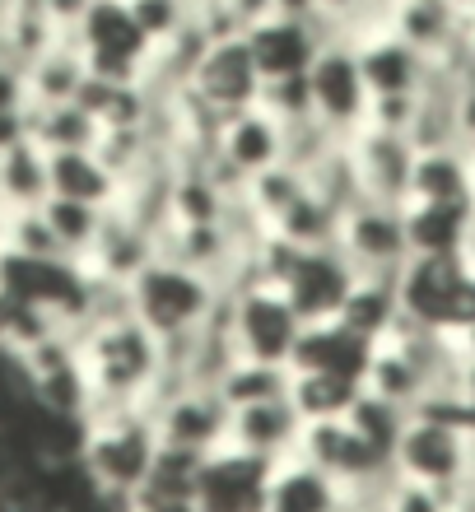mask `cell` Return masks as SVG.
<instances>
[{"label":"cell","instance_id":"6da1fadb","mask_svg":"<svg viewBox=\"0 0 475 512\" xmlns=\"http://www.w3.org/2000/svg\"><path fill=\"white\" fill-rule=\"evenodd\" d=\"M80 359L89 378V415L98 410H150V396L163 378V340L140 317L103 322L80 331Z\"/></svg>","mask_w":475,"mask_h":512},{"label":"cell","instance_id":"7a4b0ae2","mask_svg":"<svg viewBox=\"0 0 475 512\" xmlns=\"http://www.w3.org/2000/svg\"><path fill=\"white\" fill-rule=\"evenodd\" d=\"M163 443L150 410H98L84 419L80 471L108 508H126L145 494Z\"/></svg>","mask_w":475,"mask_h":512},{"label":"cell","instance_id":"3957f363","mask_svg":"<svg viewBox=\"0 0 475 512\" xmlns=\"http://www.w3.org/2000/svg\"><path fill=\"white\" fill-rule=\"evenodd\" d=\"M219 303H224V289H219L215 280L177 266L168 256H159L154 266H145L140 280L131 284V312L150 326L163 345H168V340L196 336L219 312Z\"/></svg>","mask_w":475,"mask_h":512},{"label":"cell","instance_id":"277c9868","mask_svg":"<svg viewBox=\"0 0 475 512\" xmlns=\"http://www.w3.org/2000/svg\"><path fill=\"white\" fill-rule=\"evenodd\" d=\"M224 322H229L238 359H257V364H280V368L294 364L299 340L308 331V322L285 298V289L266 280H247L238 289H224Z\"/></svg>","mask_w":475,"mask_h":512},{"label":"cell","instance_id":"5b68a950","mask_svg":"<svg viewBox=\"0 0 475 512\" xmlns=\"http://www.w3.org/2000/svg\"><path fill=\"white\" fill-rule=\"evenodd\" d=\"M396 475L429 489H457L475 475V419L466 415H410L396 443Z\"/></svg>","mask_w":475,"mask_h":512},{"label":"cell","instance_id":"8992f818","mask_svg":"<svg viewBox=\"0 0 475 512\" xmlns=\"http://www.w3.org/2000/svg\"><path fill=\"white\" fill-rule=\"evenodd\" d=\"M336 247L354 266L359 280H382L396 284L415 261L410 247V224L406 205H382V201H359L350 205L336 224Z\"/></svg>","mask_w":475,"mask_h":512},{"label":"cell","instance_id":"52a82bcc","mask_svg":"<svg viewBox=\"0 0 475 512\" xmlns=\"http://www.w3.org/2000/svg\"><path fill=\"white\" fill-rule=\"evenodd\" d=\"M80 42L89 75L112 84H145V66H150L154 42L140 33L136 14L126 0H94L84 24L70 33Z\"/></svg>","mask_w":475,"mask_h":512},{"label":"cell","instance_id":"ba28073f","mask_svg":"<svg viewBox=\"0 0 475 512\" xmlns=\"http://www.w3.org/2000/svg\"><path fill=\"white\" fill-rule=\"evenodd\" d=\"M308 466H317L322 475H331L345 494H359V489H373L378 480L396 471L392 461L382 457L378 447L368 443L364 433L345 419H322V424H303V438H299V452Z\"/></svg>","mask_w":475,"mask_h":512},{"label":"cell","instance_id":"9c48e42d","mask_svg":"<svg viewBox=\"0 0 475 512\" xmlns=\"http://www.w3.org/2000/svg\"><path fill=\"white\" fill-rule=\"evenodd\" d=\"M150 415L159 443L187 457H215L229 443L233 405L219 396V387H177L150 405Z\"/></svg>","mask_w":475,"mask_h":512},{"label":"cell","instance_id":"30bf717a","mask_svg":"<svg viewBox=\"0 0 475 512\" xmlns=\"http://www.w3.org/2000/svg\"><path fill=\"white\" fill-rule=\"evenodd\" d=\"M215 173L229 182L233 191H243L252 177L271 173L285 163V126L275 122L266 108H247L224 117L215 131V149H210Z\"/></svg>","mask_w":475,"mask_h":512},{"label":"cell","instance_id":"8fae6325","mask_svg":"<svg viewBox=\"0 0 475 512\" xmlns=\"http://www.w3.org/2000/svg\"><path fill=\"white\" fill-rule=\"evenodd\" d=\"M308 89H313V112L331 135L350 140L354 131L368 126V84L359 70V52L350 42H326L322 56L308 70Z\"/></svg>","mask_w":475,"mask_h":512},{"label":"cell","instance_id":"7c38bea8","mask_svg":"<svg viewBox=\"0 0 475 512\" xmlns=\"http://www.w3.org/2000/svg\"><path fill=\"white\" fill-rule=\"evenodd\" d=\"M345 149H350L364 201H382V205L410 201V182H415V163H420V149H415L410 135L364 126V131H354L345 140Z\"/></svg>","mask_w":475,"mask_h":512},{"label":"cell","instance_id":"4fadbf2b","mask_svg":"<svg viewBox=\"0 0 475 512\" xmlns=\"http://www.w3.org/2000/svg\"><path fill=\"white\" fill-rule=\"evenodd\" d=\"M326 42H336L326 14H317V19H285V14H275V19H266L261 28L247 33V47H252V61L261 70V84L308 75Z\"/></svg>","mask_w":475,"mask_h":512},{"label":"cell","instance_id":"5bb4252c","mask_svg":"<svg viewBox=\"0 0 475 512\" xmlns=\"http://www.w3.org/2000/svg\"><path fill=\"white\" fill-rule=\"evenodd\" d=\"M187 89L201 98L205 108L215 112L219 122H224V117H233V112L257 108L261 70H257V61H252L247 38L210 42V52L201 56V66H196V75H191Z\"/></svg>","mask_w":475,"mask_h":512},{"label":"cell","instance_id":"9a60e30c","mask_svg":"<svg viewBox=\"0 0 475 512\" xmlns=\"http://www.w3.org/2000/svg\"><path fill=\"white\" fill-rule=\"evenodd\" d=\"M271 461H257L238 447H219L205 457L201 485H196V512H266L271 494Z\"/></svg>","mask_w":475,"mask_h":512},{"label":"cell","instance_id":"2e32d148","mask_svg":"<svg viewBox=\"0 0 475 512\" xmlns=\"http://www.w3.org/2000/svg\"><path fill=\"white\" fill-rule=\"evenodd\" d=\"M159 261V233L150 229V224H140L136 215H126V210H117L112 205L108 224H103V233H98L94 252L84 256V270L94 275V280H112V284H131L140 280V270L154 266Z\"/></svg>","mask_w":475,"mask_h":512},{"label":"cell","instance_id":"e0dca14e","mask_svg":"<svg viewBox=\"0 0 475 512\" xmlns=\"http://www.w3.org/2000/svg\"><path fill=\"white\" fill-rule=\"evenodd\" d=\"M299 438H303V419L294 410L289 396L280 401H261V405H243L233 410V424H229V443L224 447H238L247 457L257 461H285L299 452Z\"/></svg>","mask_w":475,"mask_h":512},{"label":"cell","instance_id":"ac0fdd59","mask_svg":"<svg viewBox=\"0 0 475 512\" xmlns=\"http://www.w3.org/2000/svg\"><path fill=\"white\" fill-rule=\"evenodd\" d=\"M354 52H359V70L368 84V103L373 98H415L434 75V66L396 33H378V38L359 42Z\"/></svg>","mask_w":475,"mask_h":512},{"label":"cell","instance_id":"d6986e66","mask_svg":"<svg viewBox=\"0 0 475 512\" xmlns=\"http://www.w3.org/2000/svg\"><path fill=\"white\" fill-rule=\"evenodd\" d=\"M368 359H373V340L359 336L354 326L313 322L299 340V354L289 368H313V373H340V378H368Z\"/></svg>","mask_w":475,"mask_h":512},{"label":"cell","instance_id":"ffe728a7","mask_svg":"<svg viewBox=\"0 0 475 512\" xmlns=\"http://www.w3.org/2000/svg\"><path fill=\"white\" fill-rule=\"evenodd\" d=\"M345 508H350V494L331 475H322L303 457L275 461L266 512H345Z\"/></svg>","mask_w":475,"mask_h":512},{"label":"cell","instance_id":"44dd1931","mask_svg":"<svg viewBox=\"0 0 475 512\" xmlns=\"http://www.w3.org/2000/svg\"><path fill=\"white\" fill-rule=\"evenodd\" d=\"M89 84V61H84L80 42L61 38L56 47L28 61L24 70V103L28 108H47V103H75Z\"/></svg>","mask_w":475,"mask_h":512},{"label":"cell","instance_id":"7402d4cb","mask_svg":"<svg viewBox=\"0 0 475 512\" xmlns=\"http://www.w3.org/2000/svg\"><path fill=\"white\" fill-rule=\"evenodd\" d=\"M52 201V159L33 140H19L0 154V215L42 210Z\"/></svg>","mask_w":475,"mask_h":512},{"label":"cell","instance_id":"603a6c76","mask_svg":"<svg viewBox=\"0 0 475 512\" xmlns=\"http://www.w3.org/2000/svg\"><path fill=\"white\" fill-rule=\"evenodd\" d=\"M52 159V196L112 210L122 196V177L112 173V163L98 149H75V154H47Z\"/></svg>","mask_w":475,"mask_h":512},{"label":"cell","instance_id":"cb8c5ba5","mask_svg":"<svg viewBox=\"0 0 475 512\" xmlns=\"http://www.w3.org/2000/svg\"><path fill=\"white\" fill-rule=\"evenodd\" d=\"M28 140L47 154H75V149H98L103 126L80 98L75 103H47V108H28Z\"/></svg>","mask_w":475,"mask_h":512},{"label":"cell","instance_id":"d4e9b609","mask_svg":"<svg viewBox=\"0 0 475 512\" xmlns=\"http://www.w3.org/2000/svg\"><path fill=\"white\" fill-rule=\"evenodd\" d=\"M406 205H475L471 154L466 149H429V154H420Z\"/></svg>","mask_w":475,"mask_h":512},{"label":"cell","instance_id":"484cf974","mask_svg":"<svg viewBox=\"0 0 475 512\" xmlns=\"http://www.w3.org/2000/svg\"><path fill=\"white\" fill-rule=\"evenodd\" d=\"M364 396L359 378H340V373H313V368H289V401L299 410L303 424H322V419H345L354 401Z\"/></svg>","mask_w":475,"mask_h":512},{"label":"cell","instance_id":"4316f807","mask_svg":"<svg viewBox=\"0 0 475 512\" xmlns=\"http://www.w3.org/2000/svg\"><path fill=\"white\" fill-rule=\"evenodd\" d=\"M42 215H47V224H52L61 252L84 266V256L94 252L98 233H103V224H108L112 210H103V205H84V201H66V196H52V201L42 205Z\"/></svg>","mask_w":475,"mask_h":512},{"label":"cell","instance_id":"83f0119b","mask_svg":"<svg viewBox=\"0 0 475 512\" xmlns=\"http://www.w3.org/2000/svg\"><path fill=\"white\" fill-rule=\"evenodd\" d=\"M219 396L243 410V405H261V401H280L289 396V368L280 364H257V359H238L219 382Z\"/></svg>","mask_w":475,"mask_h":512},{"label":"cell","instance_id":"f1b7e54d","mask_svg":"<svg viewBox=\"0 0 475 512\" xmlns=\"http://www.w3.org/2000/svg\"><path fill=\"white\" fill-rule=\"evenodd\" d=\"M350 424L364 433L368 443L378 447L382 457L396 461V443H401L410 415L401 410V405H392V401H382V396H373V391H364V396L354 401V410H350Z\"/></svg>","mask_w":475,"mask_h":512},{"label":"cell","instance_id":"f546056e","mask_svg":"<svg viewBox=\"0 0 475 512\" xmlns=\"http://www.w3.org/2000/svg\"><path fill=\"white\" fill-rule=\"evenodd\" d=\"M126 5H131L140 33H145L154 47L177 38V33L191 24V0H126Z\"/></svg>","mask_w":475,"mask_h":512},{"label":"cell","instance_id":"4dcf8cb0","mask_svg":"<svg viewBox=\"0 0 475 512\" xmlns=\"http://www.w3.org/2000/svg\"><path fill=\"white\" fill-rule=\"evenodd\" d=\"M382 512H448V489H429L406 475H392V485L382 494Z\"/></svg>","mask_w":475,"mask_h":512},{"label":"cell","instance_id":"1f68e13d","mask_svg":"<svg viewBox=\"0 0 475 512\" xmlns=\"http://www.w3.org/2000/svg\"><path fill=\"white\" fill-rule=\"evenodd\" d=\"M462 145L475 149V84L462 89Z\"/></svg>","mask_w":475,"mask_h":512},{"label":"cell","instance_id":"d6a6232c","mask_svg":"<svg viewBox=\"0 0 475 512\" xmlns=\"http://www.w3.org/2000/svg\"><path fill=\"white\" fill-rule=\"evenodd\" d=\"M117 512H196V503H159V499H136Z\"/></svg>","mask_w":475,"mask_h":512},{"label":"cell","instance_id":"836d02e7","mask_svg":"<svg viewBox=\"0 0 475 512\" xmlns=\"http://www.w3.org/2000/svg\"><path fill=\"white\" fill-rule=\"evenodd\" d=\"M462 10H466V24L475 28V0H462Z\"/></svg>","mask_w":475,"mask_h":512},{"label":"cell","instance_id":"e575fe53","mask_svg":"<svg viewBox=\"0 0 475 512\" xmlns=\"http://www.w3.org/2000/svg\"><path fill=\"white\" fill-rule=\"evenodd\" d=\"M466 154H471V191H475V149H466Z\"/></svg>","mask_w":475,"mask_h":512}]
</instances>
